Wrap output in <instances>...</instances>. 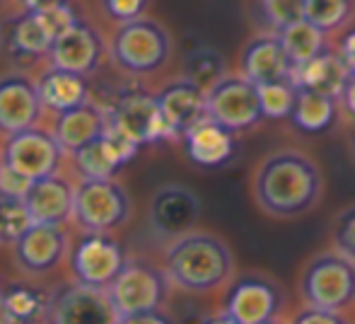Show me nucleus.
<instances>
[{"mask_svg":"<svg viewBox=\"0 0 355 324\" xmlns=\"http://www.w3.org/2000/svg\"><path fill=\"white\" fill-rule=\"evenodd\" d=\"M198 324H239V322L234 320V317H230L227 312L220 310L218 315H208V317H203V320L198 322Z\"/></svg>","mask_w":355,"mask_h":324,"instance_id":"79ce46f5","label":"nucleus"},{"mask_svg":"<svg viewBox=\"0 0 355 324\" xmlns=\"http://www.w3.org/2000/svg\"><path fill=\"white\" fill-rule=\"evenodd\" d=\"M0 293H3V288H0Z\"/></svg>","mask_w":355,"mask_h":324,"instance_id":"c03bdc74","label":"nucleus"},{"mask_svg":"<svg viewBox=\"0 0 355 324\" xmlns=\"http://www.w3.org/2000/svg\"><path fill=\"white\" fill-rule=\"evenodd\" d=\"M109 58L126 76H150L172 58V37L164 24L143 15L116 24L109 39Z\"/></svg>","mask_w":355,"mask_h":324,"instance_id":"7ed1b4c3","label":"nucleus"},{"mask_svg":"<svg viewBox=\"0 0 355 324\" xmlns=\"http://www.w3.org/2000/svg\"><path fill=\"white\" fill-rule=\"evenodd\" d=\"M297 85L293 78L268 85H259V97H261V109L266 119H290L297 99Z\"/></svg>","mask_w":355,"mask_h":324,"instance_id":"c756f323","label":"nucleus"},{"mask_svg":"<svg viewBox=\"0 0 355 324\" xmlns=\"http://www.w3.org/2000/svg\"><path fill=\"white\" fill-rule=\"evenodd\" d=\"M187 76L191 80H196L201 87H211V85L223 78V61L218 53L213 51H193L187 61Z\"/></svg>","mask_w":355,"mask_h":324,"instance_id":"2f4dec72","label":"nucleus"},{"mask_svg":"<svg viewBox=\"0 0 355 324\" xmlns=\"http://www.w3.org/2000/svg\"><path fill=\"white\" fill-rule=\"evenodd\" d=\"M263 12L276 24V29H283L304 19V0H263Z\"/></svg>","mask_w":355,"mask_h":324,"instance_id":"72a5a7b5","label":"nucleus"},{"mask_svg":"<svg viewBox=\"0 0 355 324\" xmlns=\"http://www.w3.org/2000/svg\"><path fill=\"white\" fill-rule=\"evenodd\" d=\"M44 104L39 97L37 78L10 71L0 76V136H12L42 123Z\"/></svg>","mask_w":355,"mask_h":324,"instance_id":"4468645a","label":"nucleus"},{"mask_svg":"<svg viewBox=\"0 0 355 324\" xmlns=\"http://www.w3.org/2000/svg\"><path fill=\"white\" fill-rule=\"evenodd\" d=\"M351 0H304V19L322 32L338 29L351 17Z\"/></svg>","mask_w":355,"mask_h":324,"instance_id":"7c9ffc66","label":"nucleus"},{"mask_svg":"<svg viewBox=\"0 0 355 324\" xmlns=\"http://www.w3.org/2000/svg\"><path fill=\"white\" fill-rule=\"evenodd\" d=\"M208 99V117L213 121L227 126L230 131H247L257 126L263 119L261 97H259V85L249 78L239 76H223L206 89Z\"/></svg>","mask_w":355,"mask_h":324,"instance_id":"9d476101","label":"nucleus"},{"mask_svg":"<svg viewBox=\"0 0 355 324\" xmlns=\"http://www.w3.org/2000/svg\"><path fill=\"white\" fill-rule=\"evenodd\" d=\"M73 0H19L22 10H34V12H42V10H51L58 8V5H68Z\"/></svg>","mask_w":355,"mask_h":324,"instance_id":"58836bf2","label":"nucleus"},{"mask_svg":"<svg viewBox=\"0 0 355 324\" xmlns=\"http://www.w3.org/2000/svg\"><path fill=\"white\" fill-rule=\"evenodd\" d=\"M128 257L112 232H85L68 252V268L75 283L107 291L123 271Z\"/></svg>","mask_w":355,"mask_h":324,"instance_id":"423d86ee","label":"nucleus"},{"mask_svg":"<svg viewBox=\"0 0 355 324\" xmlns=\"http://www.w3.org/2000/svg\"><path fill=\"white\" fill-rule=\"evenodd\" d=\"M278 37H281L293 66H302L324 51V32L307 19H297L288 27L278 29Z\"/></svg>","mask_w":355,"mask_h":324,"instance_id":"cd10ccee","label":"nucleus"},{"mask_svg":"<svg viewBox=\"0 0 355 324\" xmlns=\"http://www.w3.org/2000/svg\"><path fill=\"white\" fill-rule=\"evenodd\" d=\"M109 126H112L109 109L99 107L97 102L89 99V102L78 104V107L68 109V112L53 114L51 131L58 138L63 151H66V155H73L75 151L87 146L89 141L102 136Z\"/></svg>","mask_w":355,"mask_h":324,"instance_id":"aec40b11","label":"nucleus"},{"mask_svg":"<svg viewBox=\"0 0 355 324\" xmlns=\"http://www.w3.org/2000/svg\"><path fill=\"white\" fill-rule=\"evenodd\" d=\"M34 221L29 216L27 206H24L22 196L0 194V244H10L12 247L27 232V228Z\"/></svg>","mask_w":355,"mask_h":324,"instance_id":"c85d7f7f","label":"nucleus"},{"mask_svg":"<svg viewBox=\"0 0 355 324\" xmlns=\"http://www.w3.org/2000/svg\"><path fill=\"white\" fill-rule=\"evenodd\" d=\"M133 203L116 177L80 179L75 184L73 221L85 232H114L131 218Z\"/></svg>","mask_w":355,"mask_h":324,"instance_id":"39448f33","label":"nucleus"},{"mask_svg":"<svg viewBox=\"0 0 355 324\" xmlns=\"http://www.w3.org/2000/svg\"><path fill=\"white\" fill-rule=\"evenodd\" d=\"M334 247L341 254L355 259V203L343 208L338 218L334 221Z\"/></svg>","mask_w":355,"mask_h":324,"instance_id":"473e14b6","label":"nucleus"},{"mask_svg":"<svg viewBox=\"0 0 355 324\" xmlns=\"http://www.w3.org/2000/svg\"><path fill=\"white\" fill-rule=\"evenodd\" d=\"M242 76L249 78L254 85H268L278 80H288L293 78V61H290L288 51H285L283 42L278 34H266V37H257L244 46L242 51Z\"/></svg>","mask_w":355,"mask_h":324,"instance_id":"412c9836","label":"nucleus"},{"mask_svg":"<svg viewBox=\"0 0 355 324\" xmlns=\"http://www.w3.org/2000/svg\"><path fill=\"white\" fill-rule=\"evenodd\" d=\"M162 268L179 291L208 296L227 288L234 278V254L223 237L206 230H191L169 240Z\"/></svg>","mask_w":355,"mask_h":324,"instance_id":"f03ea898","label":"nucleus"},{"mask_svg":"<svg viewBox=\"0 0 355 324\" xmlns=\"http://www.w3.org/2000/svg\"><path fill=\"white\" fill-rule=\"evenodd\" d=\"M68 252H71V240L63 225H44V223H32L27 232L12 244L15 262L29 276H44L53 271Z\"/></svg>","mask_w":355,"mask_h":324,"instance_id":"dca6fc26","label":"nucleus"},{"mask_svg":"<svg viewBox=\"0 0 355 324\" xmlns=\"http://www.w3.org/2000/svg\"><path fill=\"white\" fill-rule=\"evenodd\" d=\"M150 228L164 240H177L196 230L201 218V201L184 184H162L150 198Z\"/></svg>","mask_w":355,"mask_h":324,"instance_id":"ddd939ff","label":"nucleus"},{"mask_svg":"<svg viewBox=\"0 0 355 324\" xmlns=\"http://www.w3.org/2000/svg\"><path fill=\"white\" fill-rule=\"evenodd\" d=\"M351 73H353L351 66H348L341 53L322 51L312 61L302 63V66H295L293 80L297 87L312 89V92L319 94H329V97L336 99L346 89Z\"/></svg>","mask_w":355,"mask_h":324,"instance_id":"393cba45","label":"nucleus"},{"mask_svg":"<svg viewBox=\"0 0 355 324\" xmlns=\"http://www.w3.org/2000/svg\"><path fill=\"white\" fill-rule=\"evenodd\" d=\"M290 324H351L343 317V312L334 310H322V307H309L304 305L297 315L293 317Z\"/></svg>","mask_w":355,"mask_h":324,"instance_id":"c9c22d12","label":"nucleus"},{"mask_svg":"<svg viewBox=\"0 0 355 324\" xmlns=\"http://www.w3.org/2000/svg\"><path fill=\"white\" fill-rule=\"evenodd\" d=\"M336 119V99L329 94H319L312 89H297L295 109L290 121L302 133H324Z\"/></svg>","mask_w":355,"mask_h":324,"instance_id":"bb28decb","label":"nucleus"},{"mask_svg":"<svg viewBox=\"0 0 355 324\" xmlns=\"http://www.w3.org/2000/svg\"><path fill=\"white\" fill-rule=\"evenodd\" d=\"M22 198L34 223L66 225L68 221H73L75 184H71V179L63 177L61 172L34 179Z\"/></svg>","mask_w":355,"mask_h":324,"instance_id":"6ab92c4d","label":"nucleus"},{"mask_svg":"<svg viewBox=\"0 0 355 324\" xmlns=\"http://www.w3.org/2000/svg\"><path fill=\"white\" fill-rule=\"evenodd\" d=\"M51 296L29 283H12L0 293V315L15 324L44 322Z\"/></svg>","mask_w":355,"mask_h":324,"instance_id":"a878e982","label":"nucleus"},{"mask_svg":"<svg viewBox=\"0 0 355 324\" xmlns=\"http://www.w3.org/2000/svg\"><path fill=\"white\" fill-rule=\"evenodd\" d=\"M266 324H283L281 320H273V322H266Z\"/></svg>","mask_w":355,"mask_h":324,"instance_id":"37998d69","label":"nucleus"},{"mask_svg":"<svg viewBox=\"0 0 355 324\" xmlns=\"http://www.w3.org/2000/svg\"><path fill=\"white\" fill-rule=\"evenodd\" d=\"M37 78V87H39V97L46 112L51 114H61L68 109L78 107V104L89 102V78L80 76L73 71H63L49 63L44 71H39Z\"/></svg>","mask_w":355,"mask_h":324,"instance_id":"b1692460","label":"nucleus"},{"mask_svg":"<svg viewBox=\"0 0 355 324\" xmlns=\"http://www.w3.org/2000/svg\"><path fill=\"white\" fill-rule=\"evenodd\" d=\"M53 42H56V34L51 32L44 15L34 10L12 15L3 32L5 51L17 58H46Z\"/></svg>","mask_w":355,"mask_h":324,"instance_id":"5701e85b","label":"nucleus"},{"mask_svg":"<svg viewBox=\"0 0 355 324\" xmlns=\"http://www.w3.org/2000/svg\"><path fill=\"white\" fill-rule=\"evenodd\" d=\"M341 56L346 58V63L351 66V71H355V29L343 39L341 44Z\"/></svg>","mask_w":355,"mask_h":324,"instance_id":"ea45409f","label":"nucleus"},{"mask_svg":"<svg viewBox=\"0 0 355 324\" xmlns=\"http://www.w3.org/2000/svg\"><path fill=\"white\" fill-rule=\"evenodd\" d=\"M324 179L319 164L300 151H276L263 157L254 174V198L273 218H297L322 198Z\"/></svg>","mask_w":355,"mask_h":324,"instance_id":"f257e3e1","label":"nucleus"},{"mask_svg":"<svg viewBox=\"0 0 355 324\" xmlns=\"http://www.w3.org/2000/svg\"><path fill=\"white\" fill-rule=\"evenodd\" d=\"M104 56H109V44H104L97 27H92L85 19H78L71 29H66L53 42L46 61L63 71H73L89 78L102 66Z\"/></svg>","mask_w":355,"mask_h":324,"instance_id":"2eb2a0df","label":"nucleus"},{"mask_svg":"<svg viewBox=\"0 0 355 324\" xmlns=\"http://www.w3.org/2000/svg\"><path fill=\"white\" fill-rule=\"evenodd\" d=\"M157 102L159 109H162L164 121H167L169 131H172V138L184 136L189 128H193L198 121L208 119L206 87H201L189 76L164 85L157 92Z\"/></svg>","mask_w":355,"mask_h":324,"instance_id":"a211bd4d","label":"nucleus"},{"mask_svg":"<svg viewBox=\"0 0 355 324\" xmlns=\"http://www.w3.org/2000/svg\"><path fill=\"white\" fill-rule=\"evenodd\" d=\"M29 184L32 182H27L24 177L15 174L12 169L0 164V194H8V196H24Z\"/></svg>","mask_w":355,"mask_h":324,"instance_id":"e433bc0d","label":"nucleus"},{"mask_svg":"<svg viewBox=\"0 0 355 324\" xmlns=\"http://www.w3.org/2000/svg\"><path fill=\"white\" fill-rule=\"evenodd\" d=\"M109 119H112V128H116L136 146L172 138V131L159 109L157 94H150L145 89H123L109 107Z\"/></svg>","mask_w":355,"mask_h":324,"instance_id":"9b49d317","label":"nucleus"},{"mask_svg":"<svg viewBox=\"0 0 355 324\" xmlns=\"http://www.w3.org/2000/svg\"><path fill=\"white\" fill-rule=\"evenodd\" d=\"M300 296L309 307L346 312L355 305V259L338 249L312 257L300 276Z\"/></svg>","mask_w":355,"mask_h":324,"instance_id":"20e7f679","label":"nucleus"},{"mask_svg":"<svg viewBox=\"0 0 355 324\" xmlns=\"http://www.w3.org/2000/svg\"><path fill=\"white\" fill-rule=\"evenodd\" d=\"M167 271L143 259H128L116 281L107 288L119 317L159 310L169 296Z\"/></svg>","mask_w":355,"mask_h":324,"instance_id":"1a4fd4ad","label":"nucleus"},{"mask_svg":"<svg viewBox=\"0 0 355 324\" xmlns=\"http://www.w3.org/2000/svg\"><path fill=\"white\" fill-rule=\"evenodd\" d=\"M285 291L276 278L249 271L232 278L223 296V312L239 324H266L281 320Z\"/></svg>","mask_w":355,"mask_h":324,"instance_id":"0eeeda50","label":"nucleus"},{"mask_svg":"<svg viewBox=\"0 0 355 324\" xmlns=\"http://www.w3.org/2000/svg\"><path fill=\"white\" fill-rule=\"evenodd\" d=\"M63 155L66 151L61 148L51 128H44L39 123L12 136H5L3 148H0V164L12 169L27 182H34V179L56 174Z\"/></svg>","mask_w":355,"mask_h":324,"instance_id":"6e6552de","label":"nucleus"},{"mask_svg":"<svg viewBox=\"0 0 355 324\" xmlns=\"http://www.w3.org/2000/svg\"><path fill=\"white\" fill-rule=\"evenodd\" d=\"M150 3H153V0H99L102 12L116 24L143 17V15L148 12Z\"/></svg>","mask_w":355,"mask_h":324,"instance_id":"f704fd0d","label":"nucleus"},{"mask_svg":"<svg viewBox=\"0 0 355 324\" xmlns=\"http://www.w3.org/2000/svg\"><path fill=\"white\" fill-rule=\"evenodd\" d=\"M182 138H184V151H187L189 160L206 169L223 167V164H227L234 157V153H237L234 131H230L223 123L213 121L211 117L198 121L193 128H189Z\"/></svg>","mask_w":355,"mask_h":324,"instance_id":"4be33fe9","label":"nucleus"},{"mask_svg":"<svg viewBox=\"0 0 355 324\" xmlns=\"http://www.w3.org/2000/svg\"><path fill=\"white\" fill-rule=\"evenodd\" d=\"M119 324H177L167 312L159 307V310H150V312H138V315H126L119 320Z\"/></svg>","mask_w":355,"mask_h":324,"instance_id":"4c0bfd02","label":"nucleus"},{"mask_svg":"<svg viewBox=\"0 0 355 324\" xmlns=\"http://www.w3.org/2000/svg\"><path fill=\"white\" fill-rule=\"evenodd\" d=\"M119 320L109 291L73 281L51 296L44 324H119Z\"/></svg>","mask_w":355,"mask_h":324,"instance_id":"f8f14e48","label":"nucleus"},{"mask_svg":"<svg viewBox=\"0 0 355 324\" xmlns=\"http://www.w3.org/2000/svg\"><path fill=\"white\" fill-rule=\"evenodd\" d=\"M138 148L141 146L109 126L99 138L75 151L71 160L80 179H112L121 172L123 164L136 157Z\"/></svg>","mask_w":355,"mask_h":324,"instance_id":"f3484780","label":"nucleus"},{"mask_svg":"<svg viewBox=\"0 0 355 324\" xmlns=\"http://www.w3.org/2000/svg\"><path fill=\"white\" fill-rule=\"evenodd\" d=\"M343 104H346V109L351 112V117L355 119V71L351 73V78H348V85L346 89H343Z\"/></svg>","mask_w":355,"mask_h":324,"instance_id":"a19ab883","label":"nucleus"}]
</instances>
